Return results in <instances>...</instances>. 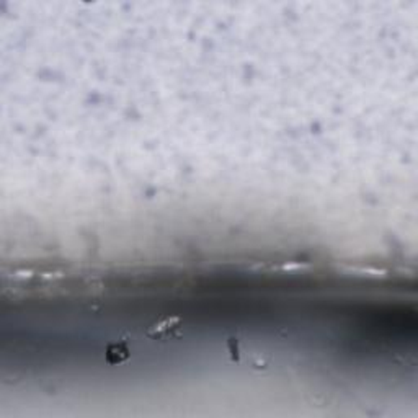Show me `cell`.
<instances>
[{
  "instance_id": "obj_2",
  "label": "cell",
  "mask_w": 418,
  "mask_h": 418,
  "mask_svg": "<svg viewBox=\"0 0 418 418\" xmlns=\"http://www.w3.org/2000/svg\"><path fill=\"white\" fill-rule=\"evenodd\" d=\"M130 356H131V348L126 340L111 342L107 345V348H105V361L111 366L125 363V361L130 360Z\"/></svg>"
},
{
  "instance_id": "obj_1",
  "label": "cell",
  "mask_w": 418,
  "mask_h": 418,
  "mask_svg": "<svg viewBox=\"0 0 418 418\" xmlns=\"http://www.w3.org/2000/svg\"><path fill=\"white\" fill-rule=\"evenodd\" d=\"M183 335V320L180 317H164L157 322H154L152 325L147 327L146 337L154 340V342H170V340H175Z\"/></svg>"
}]
</instances>
